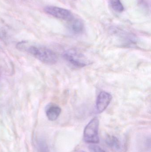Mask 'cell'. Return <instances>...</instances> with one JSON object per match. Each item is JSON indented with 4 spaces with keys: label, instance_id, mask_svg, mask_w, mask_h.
Masks as SVG:
<instances>
[{
    "label": "cell",
    "instance_id": "5b68a950",
    "mask_svg": "<svg viewBox=\"0 0 151 152\" xmlns=\"http://www.w3.org/2000/svg\"><path fill=\"white\" fill-rule=\"evenodd\" d=\"M112 96L111 94L105 91H102L98 96L96 104L97 111L101 113L106 110L111 102Z\"/></svg>",
    "mask_w": 151,
    "mask_h": 152
},
{
    "label": "cell",
    "instance_id": "3957f363",
    "mask_svg": "<svg viewBox=\"0 0 151 152\" xmlns=\"http://www.w3.org/2000/svg\"><path fill=\"white\" fill-rule=\"evenodd\" d=\"M63 56L67 62L74 67L82 68L89 64V61L83 54L74 49L66 51Z\"/></svg>",
    "mask_w": 151,
    "mask_h": 152
},
{
    "label": "cell",
    "instance_id": "ba28073f",
    "mask_svg": "<svg viewBox=\"0 0 151 152\" xmlns=\"http://www.w3.org/2000/svg\"><path fill=\"white\" fill-rule=\"evenodd\" d=\"M105 143L111 149L116 151L121 150V144L118 138L114 136H107L105 138Z\"/></svg>",
    "mask_w": 151,
    "mask_h": 152
},
{
    "label": "cell",
    "instance_id": "8992f818",
    "mask_svg": "<svg viewBox=\"0 0 151 152\" xmlns=\"http://www.w3.org/2000/svg\"><path fill=\"white\" fill-rule=\"evenodd\" d=\"M61 113V108L56 104H49L46 109V116L51 121H55L57 120Z\"/></svg>",
    "mask_w": 151,
    "mask_h": 152
},
{
    "label": "cell",
    "instance_id": "30bf717a",
    "mask_svg": "<svg viewBox=\"0 0 151 152\" xmlns=\"http://www.w3.org/2000/svg\"><path fill=\"white\" fill-rule=\"evenodd\" d=\"M111 8L117 12H121L124 10V6L120 0H109Z\"/></svg>",
    "mask_w": 151,
    "mask_h": 152
},
{
    "label": "cell",
    "instance_id": "7a4b0ae2",
    "mask_svg": "<svg viewBox=\"0 0 151 152\" xmlns=\"http://www.w3.org/2000/svg\"><path fill=\"white\" fill-rule=\"evenodd\" d=\"M99 119L96 117L93 118L88 123L83 131V139L86 142L93 144L99 142Z\"/></svg>",
    "mask_w": 151,
    "mask_h": 152
},
{
    "label": "cell",
    "instance_id": "277c9868",
    "mask_svg": "<svg viewBox=\"0 0 151 152\" xmlns=\"http://www.w3.org/2000/svg\"><path fill=\"white\" fill-rule=\"evenodd\" d=\"M44 11L46 13L53 17L66 21H70L74 18L73 14L70 11L60 7L46 6L44 8Z\"/></svg>",
    "mask_w": 151,
    "mask_h": 152
},
{
    "label": "cell",
    "instance_id": "7c38bea8",
    "mask_svg": "<svg viewBox=\"0 0 151 152\" xmlns=\"http://www.w3.org/2000/svg\"><path fill=\"white\" fill-rule=\"evenodd\" d=\"M80 152H86L84 151H81Z\"/></svg>",
    "mask_w": 151,
    "mask_h": 152
},
{
    "label": "cell",
    "instance_id": "6da1fadb",
    "mask_svg": "<svg viewBox=\"0 0 151 152\" xmlns=\"http://www.w3.org/2000/svg\"><path fill=\"white\" fill-rule=\"evenodd\" d=\"M16 47L19 50L31 54L44 64L54 65L57 62L58 56L56 53L47 47L25 42L18 43Z\"/></svg>",
    "mask_w": 151,
    "mask_h": 152
},
{
    "label": "cell",
    "instance_id": "8fae6325",
    "mask_svg": "<svg viewBox=\"0 0 151 152\" xmlns=\"http://www.w3.org/2000/svg\"><path fill=\"white\" fill-rule=\"evenodd\" d=\"M90 149L93 152H105L102 148L97 145H90Z\"/></svg>",
    "mask_w": 151,
    "mask_h": 152
},
{
    "label": "cell",
    "instance_id": "9c48e42d",
    "mask_svg": "<svg viewBox=\"0 0 151 152\" xmlns=\"http://www.w3.org/2000/svg\"><path fill=\"white\" fill-rule=\"evenodd\" d=\"M36 146L38 152H49L48 144L44 139L39 138L36 142Z\"/></svg>",
    "mask_w": 151,
    "mask_h": 152
},
{
    "label": "cell",
    "instance_id": "52a82bcc",
    "mask_svg": "<svg viewBox=\"0 0 151 152\" xmlns=\"http://www.w3.org/2000/svg\"><path fill=\"white\" fill-rule=\"evenodd\" d=\"M70 30L75 34H79L84 30V24L79 19L74 18L72 20L68 21Z\"/></svg>",
    "mask_w": 151,
    "mask_h": 152
}]
</instances>
